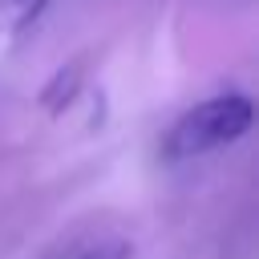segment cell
<instances>
[{
    "label": "cell",
    "mask_w": 259,
    "mask_h": 259,
    "mask_svg": "<svg viewBox=\"0 0 259 259\" xmlns=\"http://www.w3.org/2000/svg\"><path fill=\"white\" fill-rule=\"evenodd\" d=\"M53 0H0V36H24Z\"/></svg>",
    "instance_id": "3957f363"
},
{
    "label": "cell",
    "mask_w": 259,
    "mask_h": 259,
    "mask_svg": "<svg viewBox=\"0 0 259 259\" xmlns=\"http://www.w3.org/2000/svg\"><path fill=\"white\" fill-rule=\"evenodd\" d=\"M81 81H85V61H81V57L69 61V65H61V69L49 77V85L40 89V105H45V113H61V109L81 93Z\"/></svg>",
    "instance_id": "7a4b0ae2"
},
{
    "label": "cell",
    "mask_w": 259,
    "mask_h": 259,
    "mask_svg": "<svg viewBox=\"0 0 259 259\" xmlns=\"http://www.w3.org/2000/svg\"><path fill=\"white\" fill-rule=\"evenodd\" d=\"M73 259H125V247H89Z\"/></svg>",
    "instance_id": "277c9868"
},
{
    "label": "cell",
    "mask_w": 259,
    "mask_h": 259,
    "mask_svg": "<svg viewBox=\"0 0 259 259\" xmlns=\"http://www.w3.org/2000/svg\"><path fill=\"white\" fill-rule=\"evenodd\" d=\"M255 121V105L243 89H223V93H210L202 101H194L190 109H182L162 142H158V158L162 162H190V158H202V154H214L231 142H239Z\"/></svg>",
    "instance_id": "6da1fadb"
}]
</instances>
